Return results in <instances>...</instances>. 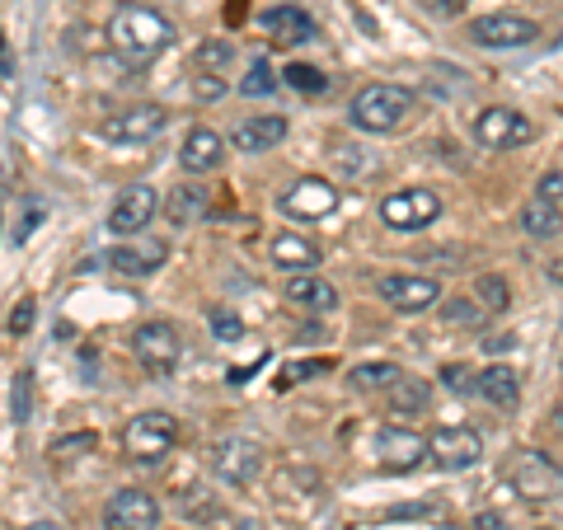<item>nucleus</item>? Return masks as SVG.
<instances>
[{
  "instance_id": "4",
  "label": "nucleus",
  "mask_w": 563,
  "mask_h": 530,
  "mask_svg": "<svg viewBox=\"0 0 563 530\" xmlns=\"http://www.w3.org/2000/svg\"><path fill=\"white\" fill-rule=\"evenodd\" d=\"M540 38V24L526 20V14H479L470 20V43L474 47H488V52H517V47H531Z\"/></svg>"
},
{
  "instance_id": "8",
  "label": "nucleus",
  "mask_w": 563,
  "mask_h": 530,
  "mask_svg": "<svg viewBox=\"0 0 563 530\" xmlns=\"http://www.w3.org/2000/svg\"><path fill=\"white\" fill-rule=\"evenodd\" d=\"M179 352H184L179 329L165 324V320H151L132 333V357L146 366L151 376H169V371L179 366Z\"/></svg>"
},
{
  "instance_id": "13",
  "label": "nucleus",
  "mask_w": 563,
  "mask_h": 530,
  "mask_svg": "<svg viewBox=\"0 0 563 530\" xmlns=\"http://www.w3.org/2000/svg\"><path fill=\"white\" fill-rule=\"evenodd\" d=\"M512 488L526 503H550L563 493V474H559L554 461H544L540 451H521L517 465H512Z\"/></svg>"
},
{
  "instance_id": "36",
  "label": "nucleus",
  "mask_w": 563,
  "mask_h": 530,
  "mask_svg": "<svg viewBox=\"0 0 563 530\" xmlns=\"http://www.w3.org/2000/svg\"><path fill=\"white\" fill-rule=\"evenodd\" d=\"M536 198H544V202H563V169H550V174H544V179L536 184Z\"/></svg>"
},
{
  "instance_id": "16",
  "label": "nucleus",
  "mask_w": 563,
  "mask_h": 530,
  "mask_svg": "<svg viewBox=\"0 0 563 530\" xmlns=\"http://www.w3.org/2000/svg\"><path fill=\"white\" fill-rule=\"evenodd\" d=\"M277 207L296 221H320L339 207V188H333L329 179H301V184H291L287 192H282Z\"/></svg>"
},
{
  "instance_id": "44",
  "label": "nucleus",
  "mask_w": 563,
  "mask_h": 530,
  "mask_svg": "<svg viewBox=\"0 0 563 530\" xmlns=\"http://www.w3.org/2000/svg\"><path fill=\"white\" fill-rule=\"evenodd\" d=\"M29 530H66V526H57V521H33Z\"/></svg>"
},
{
  "instance_id": "20",
  "label": "nucleus",
  "mask_w": 563,
  "mask_h": 530,
  "mask_svg": "<svg viewBox=\"0 0 563 530\" xmlns=\"http://www.w3.org/2000/svg\"><path fill=\"white\" fill-rule=\"evenodd\" d=\"M282 296H287L296 310H306V314H333L339 310V291H333V281L314 277V273H296L287 287H282Z\"/></svg>"
},
{
  "instance_id": "38",
  "label": "nucleus",
  "mask_w": 563,
  "mask_h": 530,
  "mask_svg": "<svg viewBox=\"0 0 563 530\" xmlns=\"http://www.w3.org/2000/svg\"><path fill=\"white\" fill-rule=\"evenodd\" d=\"M29 409H33V380L29 376H20V380H14V418H29Z\"/></svg>"
},
{
  "instance_id": "47",
  "label": "nucleus",
  "mask_w": 563,
  "mask_h": 530,
  "mask_svg": "<svg viewBox=\"0 0 563 530\" xmlns=\"http://www.w3.org/2000/svg\"><path fill=\"white\" fill-rule=\"evenodd\" d=\"M559 43H563V38H559Z\"/></svg>"
},
{
  "instance_id": "27",
  "label": "nucleus",
  "mask_w": 563,
  "mask_h": 530,
  "mask_svg": "<svg viewBox=\"0 0 563 530\" xmlns=\"http://www.w3.org/2000/svg\"><path fill=\"white\" fill-rule=\"evenodd\" d=\"M521 225H526V235H536V240H554L563 221H559V207L554 202L536 198V202L521 207Z\"/></svg>"
},
{
  "instance_id": "31",
  "label": "nucleus",
  "mask_w": 563,
  "mask_h": 530,
  "mask_svg": "<svg viewBox=\"0 0 563 530\" xmlns=\"http://www.w3.org/2000/svg\"><path fill=\"white\" fill-rule=\"evenodd\" d=\"M192 62H198L207 76H217V70H225V66L235 62V47H231V43H221V38H211V43H202L198 52H192Z\"/></svg>"
},
{
  "instance_id": "24",
  "label": "nucleus",
  "mask_w": 563,
  "mask_h": 530,
  "mask_svg": "<svg viewBox=\"0 0 563 530\" xmlns=\"http://www.w3.org/2000/svg\"><path fill=\"white\" fill-rule=\"evenodd\" d=\"M273 263H277V273H314L320 268V250H314L310 240L301 235H291V231H282L273 235Z\"/></svg>"
},
{
  "instance_id": "1",
  "label": "nucleus",
  "mask_w": 563,
  "mask_h": 530,
  "mask_svg": "<svg viewBox=\"0 0 563 530\" xmlns=\"http://www.w3.org/2000/svg\"><path fill=\"white\" fill-rule=\"evenodd\" d=\"M109 43L118 57L128 62H151L174 43V24L151 5H122L109 20Z\"/></svg>"
},
{
  "instance_id": "2",
  "label": "nucleus",
  "mask_w": 563,
  "mask_h": 530,
  "mask_svg": "<svg viewBox=\"0 0 563 530\" xmlns=\"http://www.w3.org/2000/svg\"><path fill=\"white\" fill-rule=\"evenodd\" d=\"M413 103H418V95L409 90V85L376 80V85H362V90L352 95V103H347V118H352V128L385 136V132H395L399 122L413 113Z\"/></svg>"
},
{
  "instance_id": "37",
  "label": "nucleus",
  "mask_w": 563,
  "mask_h": 530,
  "mask_svg": "<svg viewBox=\"0 0 563 530\" xmlns=\"http://www.w3.org/2000/svg\"><path fill=\"white\" fill-rule=\"evenodd\" d=\"M33 314H38V310H33V300H20V306H14V314H10V333H14V339H24V333L33 329Z\"/></svg>"
},
{
  "instance_id": "18",
  "label": "nucleus",
  "mask_w": 563,
  "mask_h": 530,
  "mask_svg": "<svg viewBox=\"0 0 563 530\" xmlns=\"http://www.w3.org/2000/svg\"><path fill=\"white\" fill-rule=\"evenodd\" d=\"M258 24L268 29L277 43H291V47H296V43H314V38H320V24H314L301 5H273V10H263V14H258Z\"/></svg>"
},
{
  "instance_id": "25",
  "label": "nucleus",
  "mask_w": 563,
  "mask_h": 530,
  "mask_svg": "<svg viewBox=\"0 0 563 530\" xmlns=\"http://www.w3.org/2000/svg\"><path fill=\"white\" fill-rule=\"evenodd\" d=\"M428 399H432V385L418 380V376H399V380L390 385V413L413 418V413L428 409Z\"/></svg>"
},
{
  "instance_id": "15",
  "label": "nucleus",
  "mask_w": 563,
  "mask_h": 530,
  "mask_svg": "<svg viewBox=\"0 0 563 530\" xmlns=\"http://www.w3.org/2000/svg\"><path fill=\"white\" fill-rule=\"evenodd\" d=\"M428 455L442 470H470V465H479V455H484V437L474 428H437L428 437Z\"/></svg>"
},
{
  "instance_id": "10",
  "label": "nucleus",
  "mask_w": 563,
  "mask_h": 530,
  "mask_svg": "<svg viewBox=\"0 0 563 530\" xmlns=\"http://www.w3.org/2000/svg\"><path fill=\"white\" fill-rule=\"evenodd\" d=\"M376 291H380L385 306L399 310V314H422V310H432L437 300H442L437 277H418V273H390V277H380Z\"/></svg>"
},
{
  "instance_id": "23",
  "label": "nucleus",
  "mask_w": 563,
  "mask_h": 530,
  "mask_svg": "<svg viewBox=\"0 0 563 530\" xmlns=\"http://www.w3.org/2000/svg\"><path fill=\"white\" fill-rule=\"evenodd\" d=\"M211 211V188L202 184H179V188H169V198H165V217L169 225H198L202 217Z\"/></svg>"
},
{
  "instance_id": "46",
  "label": "nucleus",
  "mask_w": 563,
  "mask_h": 530,
  "mask_svg": "<svg viewBox=\"0 0 563 530\" xmlns=\"http://www.w3.org/2000/svg\"><path fill=\"white\" fill-rule=\"evenodd\" d=\"M540 530H554V526H540Z\"/></svg>"
},
{
  "instance_id": "40",
  "label": "nucleus",
  "mask_w": 563,
  "mask_h": 530,
  "mask_svg": "<svg viewBox=\"0 0 563 530\" xmlns=\"http://www.w3.org/2000/svg\"><path fill=\"white\" fill-rule=\"evenodd\" d=\"M474 530H512V526H507L498 511H479V517H474Z\"/></svg>"
},
{
  "instance_id": "39",
  "label": "nucleus",
  "mask_w": 563,
  "mask_h": 530,
  "mask_svg": "<svg viewBox=\"0 0 563 530\" xmlns=\"http://www.w3.org/2000/svg\"><path fill=\"white\" fill-rule=\"evenodd\" d=\"M418 5L428 14H437V20H455V14L465 10V0H418Z\"/></svg>"
},
{
  "instance_id": "3",
  "label": "nucleus",
  "mask_w": 563,
  "mask_h": 530,
  "mask_svg": "<svg viewBox=\"0 0 563 530\" xmlns=\"http://www.w3.org/2000/svg\"><path fill=\"white\" fill-rule=\"evenodd\" d=\"M122 446H128V455L141 461V465H161L165 455L179 446V418L161 413V409L136 413L128 428H122Z\"/></svg>"
},
{
  "instance_id": "6",
  "label": "nucleus",
  "mask_w": 563,
  "mask_h": 530,
  "mask_svg": "<svg viewBox=\"0 0 563 530\" xmlns=\"http://www.w3.org/2000/svg\"><path fill=\"white\" fill-rule=\"evenodd\" d=\"M531 136H536V122L517 109H503V103H493V109H484L474 118V141L488 151H517Z\"/></svg>"
},
{
  "instance_id": "32",
  "label": "nucleus",
  "mask_w": 563,
  "mask_h": 530,
  "mask_svg": "<svg viewBox=\"0 0 563 530\" xmlns=\"http://www.w3.org/2000/svg\"><path fill=\"white\" fill-rule=\"evenodd\" d=\"M244 95H254V99H263V95H273L277 90V76H273V66L268 62H250V76H244V85H240Z\"/></svg>"
},
{
  "instance_id": "9",
  "label": "nucleus",
  "mask_w": 563,
  "mask_h": 530,
  "mask_svg": "<svg viewBox=\"0 0 563 530\" xmlns=\"http://www.w3.org/2000/svg\"><path fill=\"white\" fill-rule=\"evenodd\" d=\"M211 470L221 474L225 484H254L258 479V470H263V446L250 437H221L217 446H211Z\"/></svg>"
},
{
  "instance_id": "42",
  "label": "nucleus",
  "mask_w": 563,
  "mask_h": 530,
  "mask_svg": "<svg viewBox=\"0 0 563 530\" xmlns=\"http://www.w3.org/2000/svg\"><path fill=\"white\" fill-rule=\"evenodd\" d=\"M484 347H488V352H512L517 339H512V333H493V339H484Z\"/></svg>"
},
{
  "instance_id": "34",
  "label": "nucleus",
  "mask_w": 563,
  "mask_h": 530,
  "mask_svg": "<svg viewBox=\"0 0 563 530\" xmlns=\"http://www.w3.org/2000/svg\"><path fill=\"white\" fill-rule=\"evenodd\" d=\"M95 446H99L95 432H76V437L52 441V455H57V461H66V455H80V451H95Z\"/></svg>"
},
{
  "instance_id": "28",
  "label": "nucleus",
  "mask_w": 563,
  "mask_h": 530,
  "mask_svg": "<svg viewBox=\"0 0 563 530\" xmlns=\"http://www.w3.org/2000/svg\"><path fill=\"white\" fill-rule=\"evenodd\" d=\"M442 320L451 329H484L488 324V310L474 296H451V300H442Z\"/></svg>"
},
{
  "instance_id": "33",
  "label": "nucleus",
  "mask_w": 563,
  "mask_h": 530,
  "mask_svg": "<svg viewBox=\"0 0 563 530\" xmlns=\"http://www.w3.org/2000/svg\"><path fill=\"white\" fill-rule=\"evenodd\" d=\"M474 376H479V371H470V366H461V362H451V366H442V385L451 395H474Z\"/></svg>"
},
{
  "instance_id": "19",
  "label": "nucleus",
  "mask_w": 563,
  "mask_h": 530,
  "mask_svg": "<svg viewBox=\"0 0 563 530\" xmlns=\"http://www.w3.org/2000/svg\"><path fill=\"white\" fill-rule=\"evenodd\" d=\"M282 136H287V118L282 113H254L231 132V146L244 151V155H263V151H273Z\"/></svg>"
},
{
  "instance_id": "41",
  "label": "nucleus",
  "mask_w": 563,
  "mask_h": 530,
  "mask_svg": "<svg viewBox=\"0 0 563 530\" xmlns=\"http://www.w3.org/2000/svg\"><path fill=\"white\" fill-rule=\"evenodd\" d=\"M198 95H202V99H221V95H225L221 76H202V80H198Z\"/></svg>"
},
{
  "instance_id": "29",
  "label": "nucleus",
  "mask_w": 563,
  "mask_h": 530,
  "mask_svg": "<svg viewBox=\"0 0 563 530\" xmlns=\"http://www.w3.org/2000/svg\"><path fill=\"white\" fill-rule=\"evenodd\" d=\"M470 296L479 300V306H484L488 314H498V310L512 306V287H507V281H503L498 273H484L479 281H474V291H470Z\"/></svg>"
},
{
  "instance_id": "45",
  "label": "nucleus",
  "mask_w": 563,
  "mask_h": 530,
  "mask_svg": "<svg viewBox=\"0 0 563 530\" xmlns=\"http://www.w3.org/2000/svg\"><path fill=\"white\" fill-rule=\"evenodd\" d=\"M554 422H559V432H563V404H559V409H554Z\"/></svg>"
},
{
  "instance_id": "5",
  "label": "nucleus",
  "mask_w": 563,
  "mask_h": 530,
  "mask_svg": "<svg viewBox=\"0 0 563 530\" xmlns=\"http://www.w3.org/2000/svg\"><path fill=\"white\" fill-rule=\"evenodd\" d=\"M442 217V198H437V188H399L390 198L380 202V221L390 225V231H428V225Z\"/></svg>"
},
{
  "instance_id": "35",
  "label": "nucleus",
  "mask_w": 563,
  "mask_h": 530,
  "mask_svg": "<svg viewBox=\"0 0 563 530\" xmlns=\"http://www.w3.org/2000/svg\"><path fill=\"white\" fill-rule=\"evenodd\" d=\"M211 333H217L221 343H235V339H244V324L235 320L231 310H217V314H211Z\"/></svg>"
},
{
  "instance_id": "7",
  "label": "nucleus",
  "mask_w": 563,
  "mask_h": 530,
  "mask_svg": "<svg viewBox=\"0 0 563 530\" xmlns=\"http://www.w3.org/2000/svg\"><path fill=\"white\" fill-rule=\"evenodd\" d=\"M169 113L161 109V103H132V109H118L103 118V141H113V146H141V141L161 136L165 132Z\"/></svg>"
},
{
  "instance_id": "12",
  "label": "nucleus",
  "mask_w": 563,
  "mask_h": 530,
  "mask_svg": "<svg viewBox=\"0 0 563 530\" xmlns=\"http://www.w3.org/2000/svg\"><path fill=\"white\" fill-rule=\"evenodd\" d=\"M376 461L380 470H390V474H409L418 470L422 461H428V437L413 432V428H380L376 432Z\"/></svg>"
},
{
  "instance_id": "17",
  "label": "nucleus",
  "mask_w": 563,
  "mask_h": 530,
  "mask_svg": "<svg viewBox=\"0 0 563 530\" xmlns=\"http://www.w3.org/2000/svg\"><path fill=\"white\" fill-rule=\"evenodd\" d=\"M103 268H113L118 277H151L165 263V244L161 240H141V244H118V250L99 254Z\"/></svg>"
},
{
  "instance_id": "21",
  "label": "nucleus",
  "mask_w": 563,
  "mask_h": 530,
  "mask_svg": "<svg viewBox=\"0 0 563 530\" xmlns=\"http://www.w3.org/2000/svg\"><path fill=\"white\" fill-rule=\"evenodd\" d=\"M225 161V136L221 132H211V128H192L184 136V146H179V165L188 174H211V169H221Z\"/></svg>"
},
{
  "instance_id": "14",
  "label": "nucleus",
  "mask_w": 563,
  "mask_h": 530,
  "mask_svg": "<svg viewBox=\"0 0 563 530\" xmlns=\"http://www.w3.org/2000/svg\"><path fill=\"white\" fill-rule=\"evenodd\" d=\"M155 211H161V198H155V188H151V184H132V188L118 192V202H113V211H109V231L122 235V240H128V235L136 240V235L151 225Z\"/></svg>"
},
{
  "instance_id": "30",
  "label": "nucleus",
  "mask_w": 563,
  "mask_h": 530,
  "mask_svg": "<svg viewBox=\"0 0 563 530\" xmlns=\"http://www.w3.org/2000/svg\"><path fill=\"white\" fill-rule=\"evenodd\" d=\"M282 85H291V90H301V95H324V90H329V76H324L320 66L291 62L287 70H282Z\"/></svg>"
},
{
  "instance_id": "26",
  "label": "nucleus",
  "mask_w": 563,
  "mask_h": 530,
  "mask_svg": "<svg viewBox=\"0 0 563 530\" xmlns=\"http://www.w3.org/2000/svg\"><path fill=\"white\" fill-rule=\"evenodd\" d=\"M399 376H404V371H399L395 362H362V366H352L347 385H352L357 395H376V390H390Z\"/></svg>"
},
{
  "instance_id": "43",
  "label": "nucleus",
  "mask_w": 563,
  "mask_h": 530,
  "mask_svg": "<svg viewBox=\"0 0 563 530\" xmlns=\"http://www.w3.org/2000/svg\"><path fill=\"white\" fill-rule=\"evenodd\" d=\"M10 47H5V33H0V80H10Z\"/></svg>"
},
{
  "instance_id": "11",
  "label": "nucleus",
  "mask_w": 563,
  "mask_h": 530,
  "mask_svg": "<svg viewBox=\"0 0 563 530\" xmlns=\"http://www.w3.org/2000/svg\"><path fill=\"white\" fill-rule=\"evenodd\" d=\"M103 530H161V503L146 488H118L103 507Z\"/></svg>"
},
{
  "instance_id": "22",
  "label": "nucleus",
  "mask_w": 563,
  "mask_h": 530,
  "mask_svg": "<svg viewBox=\"0 0 563 530\" xmlns=\"http://www.w3.org/2000/svg\"><path fill=\"white\" fill-rule=\"evenodd\" d=\"M474 395H484L493 409H507L512 413L517 404H521V376L512 366H488V371H479L474 376Z\"/></svg>"
}]
</instances>
